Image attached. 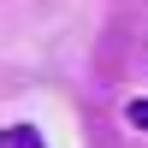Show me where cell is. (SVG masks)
I'll list each match as a JSON object with an SVG mask.
<instances>
[{"label": "cell", "mask_w": 148, "mask_h": 148, "mask_svg": "<svg viewBox=\"0 0 148 148\" xmlns=\"http://www.w3.org/2000/svg\"><path fill=\"white\" fill-rule=\"evenodd\" d=\"M125 119H130L136 130H148V101H130V107H125Z\"/></svg>", "instance_id": "2"}, {"label": "cell", "mask_w": 148, "mask_h": 148, "mask_svg": "<svg viewBox=\"0 0 148 148\" xmlns=\"http://www.w3.org/2000/svg\"><path fill=\"white\" fill-rule=\"evenodd\" d=\"M0 148H47V142H42V130H36V125H24V119H18V125H6Z\"/></svg>", "instance_id": "1"}]
</instances>
